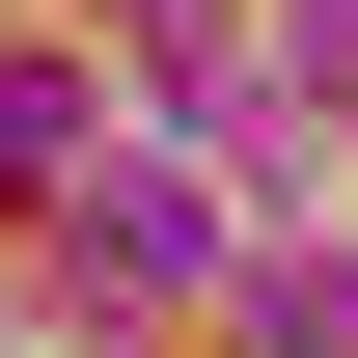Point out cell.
<instances>
[{
	"label": "cell",
	"mask_w": 358,
	"mask_h": 358,
	"mask_svg": "<svg viewBox=\"0 0 358 358\" xmlns=\"http://www.w3.org/2000/svg\"><path fill=\"white\" fill-rule=\"evenodd\" d=\"M275 358H358V275L331 248H275Z\"/></svg>",
	"instance_id": "cell-1"
}]
</instances>
